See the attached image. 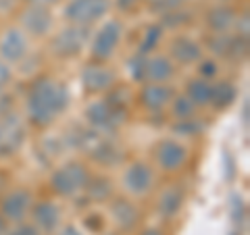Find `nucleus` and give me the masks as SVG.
<instances>
[{"label":"nucleus","mask_w":250,"mask_h":235,"mask_svg":"<svg viewBox=\"0 0 250 235\" xmlns=\"http://www.w3.org/2000/svg\"><path fill=\"white\" fill-rule=\"evenodd\" d=\"M167 57L175 65H196L202 59V46L196 40H192L190 36H175L169 44Z\"/></svg>","instance_id":"18"},{"label":"nucleus","mask_w":250,"mask_h":235,"mask_svg":"<svg viewBox=\"0 0 250 235\" xmlns=\"http://www.w3.org/2000/svg\"><path fill=\"white\" fill-rule=\"evenodd\" d=\"M9 108H11V98L6 94H0V115L9 113Z\"/></svg>","instance_id":"36"},{"label":"nucleus","mask_w":250,"mask_h":235,"mask_svg":"<svg viewBox=\"0 0 250 235\" xmlns=\"http://www.w3.org/2000/svg\"><path fill=\"white\" fill-rule=\"evenodd\" d=\"M113 0H69L62 9V17L73 25H85L90 27L92 23L106 17L111 11Z\"/></svg>","instance_id":"7"},{"label":"nucleus","mask_w":250,"mask_h":235,"mask_svg":"<svg viewBox=\"0 0 250 235\" xmlns=\"http://www.w3.org/2000/svg\"><path fill=\"white\" fill-rule=\"evenodd\" d=\"M140 235H165V233H163L159 227H146V229L140 233Z\"/></svg>","instance_id":"39"},{"label":"nucleus","mask_w":250,"mask_h":235,"mask_svg":"<svg viewBox=\"0 0 250 235\" xmlns=\"http://www.w3.org/2000/svg\"><path fill=\"white\" fill-rule=\"evenodd\" d=\"M198 77H202V79H208V81H213L215 79V75L219 71V67H217V62L215 60H210V59H200L198 60Z\"/></svg>","instance_id":"31"},{"label":"nucleus","mask_w":250,"mask_h":235,"mask_svg":"<svg viewBox=\"0 0 250 235\" xmlns=\"http://www.w3.org/2000/svg\"><path fill=\"white\" fill-rule=\"evenodd\" d=\"M146 54L136 52L134 57L127 60V73L136 83H146Z\"/></svg>","instance_id":"28"},{"label":"nucleus","mask_w":250,"mask_h":235,"mask_svg":"<svg viewBox=\"0 0 250 235\" xmlns=\"http://www.w3.org/2000/svg\"><path fill=\"white\" fill-rule=\"evenodd\" d=\"M208 50L213 54H217V57H221V59L242 60L246 57L248 40L231 34V31H225V34H213L208 38Z\"/></svg>","instance_id":"14"},{"label":"nucleus","mask_w":250,"mask_h":235,"mask_svg":"<svg viewBox=\"0 0 250 235\" xmlns=\"http://www.w3.org/2000/svg\"><path fill=\"white\" fill-rule=\"evenodd\" d=\"M108 213H111L113 223L119 227L121 231H131L136 229L140 223V208L136 202H131L129 198H113L108 204Z\"/></svg>","instance_id":"17"},{"label":"nucleus","mask_w":250,"mask_h":235,"mask_svg":"<svg viewBox=\"0 0 250 235\" xmlns=\"http://www.w3.org/2000/svg\"><path fill=\"white\" fill-rule=\"evenodd\" d=\"M163 34H165V27L161 25V23H152V25H148L142 34V40L138 44V50L140 54H146V57H150V54L159 48V44L163 40Z\"/></svg>","instance_id":"25"},{"label":"nucleus","mask_w":250,"mask_h":235,"mask_svg":"<svg viewBox=\"0 0 250 235\" xmlns=\"http://www.w3.org/2000/svg\"><path fill=\"white\" fill-rule=\"evenodd\" d=\"M171 115H173V119L175 121H182V119H192V117H196L198 113V108L192 104V100L186 96V94H175V98L171 100Z\"/></svg>","instance_id":"26"},{"label":"nucleus","mask_w":250,"mask_h":235,"mask_svg":"<svg viewBox=\"0 0 250 235\" xmlns=\"http://www.w3.org/2000/svg\"><path fill=\"white\" fill-rule=\"evenodd\" d=\"M27 142L25 121L17 113L0 115V158H11Z\"/></svg>","instance_id":"6"},{"label":"nucleus","mask_w":250,"mask_h":235,"mask_svg":"<svg viewBox=\"0 0 250 235\" xmlns=\"http://www.w3.org/2000/svg\"><path fill=\"white\" fill-rule=\"evenodd\" d=\"M71 104V92L67 83L52 77H38L29 83L25 96L27 121L38 129H46L57 123Z\"/></svg>","instance_id":"1"},{"label":"nucleus","mask_w":250,"mask_h":235,"mask_svg":"<svg viewBox=\"0 0 250 235\" xmlns=\"http://www.w3.org/2000/svg\"><path fill=\"white\" fill-rule=\"evenodd\" d=\"M6 233H9V221L0 215V235H6Z\"/></svg>","instance_id":"40"},{"label":"nucleus","mask_w":250,"mask_h":235,"mask_svg":"<svg viewBox=\"0 0 250 235\" xmlns=\"http://www.w3.org/2000/svg\"><path fill=\"white\" fill-rule=\"evenodd\" d=\"M184 200H186V192L182 190L179 185H169L165 190H161L159 194V200H156V213H159L161 218L165 221H173V218L182 213V206H184Z\"/></svg>","instance_id":"19"},{"label":"nucleus","mask_w":250,"mask_h":235,"mask_svg":"<svg viewBox=\"0 0 250 235\" xmlns=\"http://www.w3.org/2000/svg\"><path fill=\"white\" fill-rule=\"evenodd\" d=\"M175 75V62L167 54H152L146 60V81L169 83Z\"/></svg>","instance_id":"20"},{"label":"nucleus","mask_w":250,"mask_h":235,"mask_svg":"<svg viewBox=\"0 0 250 235\" xmlns=\"http://www.w3.org/2000/svg\"><path fill=\"white\" fill-rule=\"evenodd\" d=\"M19 29L25 34L27 38H44L48 36L52 27H54V17L52 11L48 6H40V4H25V9L19 13L17 17Z\"/></svg>","instance_id":"10"},{"label":"nucleus","mask_w":250,"mask_h":235,"mask_svg":"<svg viewBox=\"0 0 250 235\" xmlns=\"http://www.w3.org/2000/svg\"><path fill=\"white\" fill-rule=\"evenodd\" d=\"M31 206H34V196L25 187H15L0 196V215L9 223L25 221Z\"/></svg>","instance_id":"12"},{"label":"nucleus","mask_w":250,"mask_h":235,"mask_svg":"<svg viewBox=\"0 0 250 235\" xmlns=\"http://www.w3.org/2000/svg\"><path fill=\"white\" fill-rule=\"evenodd\" d=\"M171 131H173L175 136H182V137H196L205 131V123L198 121L196 117H192V119H182V121H175L171 125Z\"/></svg>","instance_id":"27"},{"label":"nucleus","mask_w":250,"mask_h":235,"mask_svg":"<svg viewBox=\"0 0 250 235\" xmlns=\"http://www.w3.org/2000/svg\"><path fill=\"white\" fill-rule=\"evenodd\" d=\"M190 2V0H150V9L154 13H169L175 9H184V6Z\"/></svg>","instance_id":"30"},{"label":"nucleus","mask_w":250,"mask_h":235,"mask_svg":"<svg viewBox=\"0 0 250 235\" xmlns=\"http://www.w3.org/2000/svg\"><path fill=\"white\" fill-rule=\"evenodd\" d=\"M13 81V71H11V65L4 60H0V94H4L6 88L11 85Z\"/></svg>","instance_id":"34"},{"label":"nucleus","mask_w":250,"mask_h":235,"mask_svg":"<svg viewBox=\"0 0 250 235\" xmlns=\"http://www.w3.org/2000/svg\"><path fill=\"white\" fill-rule=\"evenodd\" d=\"M59 235H83L77 227H73V225H67V227H62V229L59 231Z\"/></svg>","instance_id":"38"},{"label":"nucleus","mask_w":250,"mask_h":235,"mask_svg":"<svg viewBox=\"0 0 250 235\" xmlns=\"http://www.w3.org/2000/svg\"><path fill=\"white\" fill-rule=\"evenodd\" d=\"M117 6H119L121 11H125V13H129V11H134L136 6L140 4V0H117L115 2Z\"/></svg>","instance_id":"35"},{"label":"nucleus","mask_w":250,"mask_h":235,"mask_svg":"<svg viewBox=\"0 0 250 235\" xmlns=\"http://www.w3.org/2000/svg\"><path fill=\"white\" fill-rule=\"evenodd\" d=\"M231 29H236L233 34L240 36V38H244V40H248V36H250V19H248V15H238L236 21H233V27Z\"/></svg>","instance_id":"32"},{"label":"nucleus","mask_w":250,"mask_h":235,"mask_svg":"<svg viewBox=\"0 0 250 235\" xmlns=\"http://www.w3.org/2000/svg\"><path fill=\"white\" fill-rule=\"evenodd\" d=\"M175 98V90L169 83H150L146 81L142 90L138 94V100L148 113H159L165 111L171 104V100Z\"/></svg>","instance_id":"15"},{"label":"nucleus","mask_w":250,"mask_h":235,"mask_svg":"<svg viewBox=\"0 0 250 235\" xmlns=\"http://www.w3.org/2000/svg\"><path fill=\"white\" fill-rule=\"evenodd\" d=\"M90 38H92L90 27L69 23L67 27H62L50 38L48 48L57 59H75L90 44Z\"/></svg>","instance_id":"5"},{"label":"nucleus","mask_w":250,"mask_h":235,"mask_svg":"<svg viewBox=\"0 0 250 235\" xmlns=\"http://www.w3.org/2000/svg\"><path fill=\"white\" fill-rule=\"evenodd\" d=\"M6 235H44L36 225H29V223H15L13 229H9Z\"/></svg>","instance_id":"33"},{"label":"nucleus","mask_w":250,"mask_h":235,"mask_svg":"<svg viewBox=\"0 0 250 235\" xmlns=\"http://www.w3.org/2000/svg\"><path fill=\"white\" fill-rule=\"evenodd\" d=\"M29 54V40L19 27H9L0 36V60L15 65L25 60Z\"/></svg>","instance_id":"13"},{"label":"nucleus","mask_w":250,"mask_h":235,"mask_svg":"<svg viewBox=\"0 0 250 235\" xmlns=\"http://www.w3.org/2000/svg\"><path fill=\"white\" fill-rule=\"evenodd\" d=\"M82 194H85L88 202H106L113 196V183H111V179H106V177H92L90 175V181L85 183Z\"/></svg>","instance_id":"24"},{"label":"nucleus","mask_w":250,"mask_h":235,"mask_svg":"<svg viewBox=\"0 0 250 235\" xmlns=\"http://www.w3.org/2000/svg\"><path fill=\"white\" fill-rule=\"evenodd\" d=\"M210 92H213V81L202 79V77L190 79L186 83V90H184V94L192 100V104L196 108L210 106Z\"/></svg>","instance_id":"22"},{"label":"nucleus","mask_w":250,"mask_h":235,"mask_svg":"<svg viewBox=\"0 0 250 235\" xmlns=\"http://www.w3.org/2000/svg\"><path fill=\"white\" fill-rule=\"evenodd\" d=\"M236 17H238V13L233 11L229 4H217L207 11L205 23L213 34H225V31H231Z\"/></svg>","instance_id":"21"},{"label":"nucleus","mask_w":250,"mask_h":235,"mask_svg":"<svg viewBox=\"0 0 250 235\" xmlns=\"http://www.w3.org/2000/svg\"><path fill=\"white\" fill-rule=\"evenodd\" d=\"M238 98V90L231 81H213V92H210V106L215 111H225L233 104V100Z\"/></svg>","instance_id":"23"},{"label":"nucleus","mask_w":250,"mask_h":235,"mask_svg":"<svg viewBox=\"0 0 250 235\" xmlns=\"http://www.w3.org/2000/svg\"><path fill=\"white\" fill-rule=\"evenodd\" d=\"M80 81H82V88L83 92L88 94H106L108 90L117 85L119 81V75L113 67L104 65V62H90L82 69V75H80Z\"/></svg>","instance_id":"11"},{"label":"nucleus","mask_w":250,"mask_h":235,"mask_svg":"<svg viewBox=\"0 0 250 235\" xmlns=\"http://www.w3.org/2000/svg\"><path fill=\"white\" fill-rule=\"evenodd\" d=\"M190 21H192V17H190V11H186V6L184 9H175V11H169V13L161 15V25L171 27V29H177V27H182Z\"/></svg>","instance_id":"29"},{"label":"nucleus","mask_w":250,"mask_h":235,"mask_svg":"<svg viewBox=\"0 0 250 235\" xmlns=\"http://www.w3.org/2000/svg\"><path fill=\"white\" fill-rule=\"evenodd\" d=\"M125 25L121 19H108L104 21L100 29L90 38V57L96 62H106L115 57L117 48L123 40Z\"/></svg>","instance_id":"4"},{"label":"nucleus","mask_w":250,"mask_h":235,"mask_svg":"<svg viewBox=\"0 0 250 235\" xmlns=\"http://www.w3.org/2000/svg\"><path fill=\"white\" fill-rule=\"evenodd\" d=\"M83 117L88 121V127H92L98 133H104V136H111L117 129H121L125 121H127V108L117 106L111 100L103 98L85 106Z\"/></svg>","instance_id":"3"},{"label":"nucleus","mask_w":250,"mask_h":235,"mask_svg":"<svg viewBox=\"0 0 250 235\" xmlns=\"http://www.w3.org/2000/svg\"><path fill=\"white\" fill-rule=\"evenodd\" d=\"M57 2H61V0H25V4H40V6H54Z\"/></svg>","instance_id":"37"},{"label":"nucleus","mask_w":250,"mask_h":235,"mask_svg":"<svg viewBox=\"0 0 250 235\" xmlns=\"http://www.w3.org/2000/svg\"><path fill=\"white\" fill-rule=\"evenodd\" d=\"M152 156H154V164L159 167V171H163L167 175H173V173H179L188 164L190 150L182 142H177L175 137H165L154 146Z\"/></svg>","instance_id":"8"},{"label":"nucleus","mask_w":250,"mask_h":235,"mask_svg":"<svg viewBox=\"0 0 250 235\" xmlns=\"http://www.w3.org/2000/svg\"><path fill=\"white\" fill-rule=\"evenodd\" d=\"M31 215V221L34 225L40 229L42 233H57L61 229V223H62V210L59 204H54L50 200H42V202H36L29 210Z\"/></svg>","instance_id":"16"},{"label":"nucleus","mask_w":250,"mask_h":235,"mask_svg":"<svg viewBox=\"0 0 250 235\" xmlns=\"http://www.w3.org/2000/svg\"><path fill=\"white\" fill-rule=\"evenodd\" d=\"M90 181V171L80 160H69L52 171L50 175V190L61 198H73L83 192L85 183Z\"/></svg>","instance_id":"2"},{"label":"nucleus","mask_w":250,"mask_h":235,"mask_svg":"<svg viewBox=\"0 0 250 235\" xmlns=\"http://www.w3.org/2000/svg\"><path fill=\"white\" fill-rule=\"evenodd\" d=\"M121 185L134 198H144L148 196L154 185H156V173L154 169L144 160H134L125 167L123 175H121Z\"/></svg>","instance_id":"9"}]
</instances>
